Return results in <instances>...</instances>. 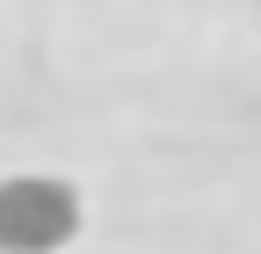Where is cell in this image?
<instances>
[{
  "label": "cell",
  "instance_id": "obj_1",
  "mask_svg": "<svg viewBox=\"0 0 261 254\" xmlns=\"http://www.w3.org/2000/svg\"><path fill=\"white\" fill-rule=\"evenodd\" d=\"M80 233V189L58 174H0V254H58Z\"/></svg>",
  "mask_w": 261,
  "mask_h": 254
}]
</instances>
